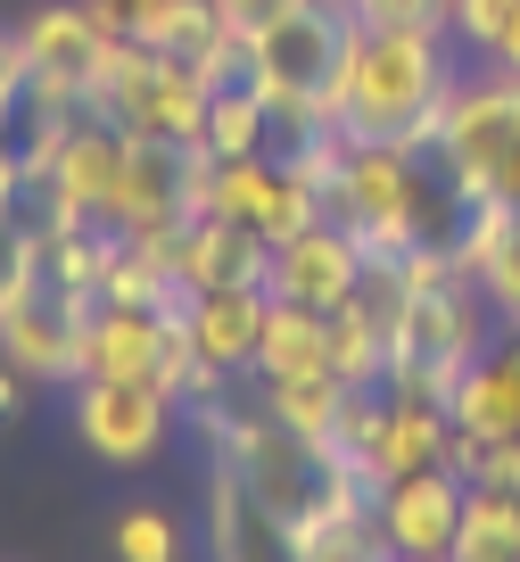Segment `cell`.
I'll use <instances>...</instances> for the list:
<instances>
[{
	"instance_id": "cell-21",
	"label": "cell",
	"mask_w": 520,
	"mask_h": 562,
	"mask_svg": "<svg viewBox=\"0 0 520 562\" xmlns=\"http://www.w3.org/2000/svg\"><path fill=\"white\" fill-rule=\"evenodd\" d=\"M306 372H330V315L273 299L257 339V381H306Z\"/></svg>"
},
{
	"instance_id": "cell-18",
	"label": "cell",
	"mask_w": 520,
	"mask_h": 562,
	"mask_svg": "<svg viewBox=\"0 0 520 562\" xmlns=\"http://www.w3.org/2000/svg\"><path fill=\"white\" fill-rule=\"evenodd\" d=\"M207 554L215 562H306V538L215 463V480H207Z\"/></svg>"
},
{
	"instance_id": "cell-35",
	"label": "cell",
	"mask_w": 520,
	"mask_h": 562,
	"mask_svg": "<svg viewBox=\"0 0 520 562\" xmlns=\"http://www.w3.org/2000/svg\"><path fill=\"white\" fill-rule=\"evenodd\" d=\"M388 562H414V554H388Z\"/></svg>"
},
{
	"instance_id": "cell-32",
	"label": "cell",
	"mask_w": 520,
	"mask_h": 562,
	"mask_svg": "<svg viewBox=\"0 0 520 562\" xmlns=\"http://www.w3.org/2000/svg\"><path fill=\"white\" fill-rule=\"evenodd\" d=\"M91 9H100V18L116 25V34H140V25H149V9H157V0H91Z\"/></svg>"
},
{
	"instance_id": "cell-8",
	"label": "cell",
	"mask_w": 520,
	"mask_h": 562,
	"mask_svg": "<svg viewBox=\"0 0 520 562\" xmlns=\"http://www.w3.org/2000/svg\"><path fill=\"white\" fill-rule=\"evenodd\" d=\"M116 25L91 9V0H50L18 25L25 50V83H34V108H91L108 83V58H116Z\"/></svg>"
},
{
	"instance_id": "cell-33",
	"label": "cell",
	"mask_w": 520,
	"mask_h": 562,
	"mask_svg": "<svg viewBox=\"0 0 520 562\" xmlns=\"http://www.w3.org/2000/svg\"><path fill=\"white\" fill-rule=\"evenodd\" d=\"M487 67H504V75H520V18H512V34H504V50L487 58Z\"/></svg>"
},
{
	"instance_id": "cell-7",
	"label": "cell",
	"mask_w": 520,
	"mask_h": 562,
	"mask_svg": "<svg viewBox=\"0 0 520 562\" xmlns=\"http://www.w3.org/2000/svg\"><path fill=\"white\" fill-rule=\"evenodd\" d=\"M207 175H215V158L199 149V140L133 133L116 207H108V232H124V240H173L191 215H207Z\"/></svg>"
},
{
	"instance_id": "cell-20",
	"label": "cell",
	"mask_w": 520,
	"mask_h": 562,
	"mask_svg": "<svg viewBox=\"0 0 520 562\" xmlns=\"http://www.w3.org/2000/svg\"><path fill=\"white\" fill-rule=\"evenodd\" d=\"M124 42H149V50L199 67L207 83H231V75H240V34L224 25V9H215V0H157L149 25H140V34H124Z\"/></svg>"
},
{
	"instance_id": "cell-4",
	"label": "cell",
	"mask_w": 520,
	"mask_h": 562,
	"mask_svg": "<svg viewBox=\"0 0 520 562\" xmlns=\"http://www.w3.org/2000/svg\"><path fill=\"white\" fill-rule=\"evenodd\" d=\"M347 34H355V18L339 0H297V9H281L273 25H257L240 42L248 91L273 108V133H281L273 149H290L306 133H330V83H339Z\"/></svg>"
},
{
	"instance_id": "cell-12",
	"label": "cell",
	"mask_w": 520,
	"mask_h": 562,
	"mask_svg": "<svg viewBox=\"0 0 520 562\" xmlns=\"http://www.w3.org/2000/svg\"><path fill=\"white\" fill-rule=\"evenodd\" d=\"M264 315H273V290L264 281H240V290H199L191 306H182V339H191V397H224L231 372H257V339H264Z\"/></svg>"
},
{
	"instance_id": "cell-26",
	"label": "cell",
	"mask_w": 520,
	"mask_h": 562,
	"mask_svg": "<svg viewBox=\"0 0 520 562\" xmlns=\"http://www.w3.org/2000/svg\"><path fill=\"white\" fill-rule=\"evenodd\" d=\"M116 554L124 562H182V529L157 505H133V513H116Z\"/></svg>"
},
{
	"instance_id": "cell-6",
	"label": "cell",
	"mask_w": 520,
	"mask_h": 562,
	"mask_svg": "<svg viewBox=\"0 0 520 562\" xmlns=\"http://www.w3.org/2000/svg\"><path fill=\"white\" fill-rule=\"evenodd\" d=\"M438 158L446 175L463 182V199H504L520 207V75L487 67V75H463L438 116Z\"/></svg>"
},
{
	"instance_id": "cell-16",
	"label": "cell",
	"mask_w": 520,
	"mask_h": 562,
	"mask_svg": "<svg viewBox=\"0 0 520 562\" xmlns=\"http://www.w3.org/2000/svg\"><path fill=\"white\" fill-rule=\"evenodd\" d=\"M372 521H381L388 554L414 562H454V538H463V472L454 463H430V472H405L372 496Z\"/></svg>"
},
{
	"instance_id": "cell-30",
	"label": "cell",
	"mask_w": 520,
	"mask_h": 562,
	"mask_svg": "<svg viewBox=\"0 0 520 562\" xmlns=\"http://www.w3.org/2000/svg\"><path fill=\"white\" fill-rule=\"evenodd\" d=\"M215 9H224V25H231V34H257V25H273L281 18V9H297V0H215Z\"/></svg>"
},
{
	"instance_id": "cell-24",
	"label": "cell",
	"mask_w": 520,
	"mask_h": 562,
	"mask_svg": "<svg viewBox=\"0 0 520 562\" xmlns=\"http://www.w3.org/2000/svg\"><path fill=\"white\" fill-rule=\"evenodd\" d=\"M306 562H388V538H381V521H372V505L306 529Z\"/></svg>"
},
{
	"instance_id": "cell-15",
	"label": "cell",
	"mask_w": 520,
	"mask_h": 562,
	"mask_svg": "<svg viewBox=\"0 0 520 562\" xmlns=\"http://www.w3.org/2000/svg\"><path fill=\"white\" fill-rule=\"evenodd\" d=\"M173 389L157 381H83L75 389V430L100 463H149L173 430Z\"/></svg>"
},
{
	"instance_id": "cell-25",
	"label": "cell",
	"mask_w": 520,
	"mask_h": 562,
	"mask_svg": "<svg viewBox=\"0 0 520 562\" xmlns=\"http://www.w3.org/2000/svg\"><path fill=\"white\" fill-rule=\"evenodd\" d=\"M512 18H520V0H446V34L463 42L471 58H496L504 34H512Z\"/></svg>"
},
{
	"instance_id": "cell-13",
	"label": "cell",
	"mask_w": 520,
	"mask_h": 562,
	"mask_svg": "<svg viewBox=\"0 0 520 562\" xmlns=\"http://www.w3.org/2000/svg\"><path fill=\"white\" fill-rule=\"evenodd\" d=\"M364 265H372V248L355 240L339 215H314V224H297L290 240H273V257H264V290H273V299H290V306L330 315V306L355 299Z\"/></svg>"
},
{
	"instance_id": "cell-29",
	"label": "cell",
	"mask_w": 520,
	"mask_h": 562,
	"mask_svg": "<svg viewBox=\"0 0 520 562\" xmlns=\"http://www.w3.org/2000/svg\"><path fill=\"white\" fill-rule=\"evenodd\" d=\"M18 108H34V83H25L18 34H0V124H18Z\"/></svg>"
},
{
	"instance_id": "cell-10",
	"label": "cell",
	"mask_w": 520,
	"mask_h": 562,
	"mask_svg": "<svg viewBox=\"0 0 520 562\" xmlns=\"http://www.w3.org/2000/svg\"><path fill=\"white\" fill-rule=\"evenodd\" d=\"M75 381H157V389H173V397H191L199 364H191V339H182V315L124 306V299H91Z\"/></svg>"
},
{
	"instance_id": "cell-23",
	"label": "cell",
	"mask_w": 520,
	"mask_h": 562,
	"mask_svg": "<svg viewBox=\"0 0 520 562\" xmlns=\"http://www.w3.org/2000/svg\"><path fill=\"white\" fill-rule=\"evenodd\" d=\"M347 397H355V389H347L339 372H306V381H257V405H264V414H281L290 430H306V439H330V447H339Z\"/></svg>"
},
{
	"instance_id": "cell-11",
	"label": "cell",
	"mask_w": 520,
	"mask_h": 562,
	"mask_svg": "<svg viewBox=\"0 0 520 562\" xmlns=\"http://www.w3.org/2000/svg\"><path fill=\"white\" fill-rule=\"evenodd\" d=\"M83 323H91V299L67 290L50 265H34V273L9 290V306H0V364H18L25 381H75V364H83Z\"/></svg>"
},
{
	"instance_id": "cell-17",
	"label": "cell",
	"mask_w": 520,
	"mask_h": 562,
	"mask_svg": "<svg viewBox=\"0 0 520 562\" xmlns=\"http://www.w3.org/2000/svg\"><path fill=\"white\" fill-rule=\"evenodd\" d=\"M264 257H273V240L264 232H248L240 215H191V224L166 240V265L182 290H240V281H264Z\"/></svg>"
},
{
	"instance_id": "cell-14",
	"label": "cell",
	"mask_w": 520,
	"mask_h": 562,
	"mask_svg": "<svg viewBox=\"0 0 520 562\" xmlns=\"http://www.w3.org/2000/svg\"><path fill=\"white\" fill-rule=\"evenodd\" d=\"M207 207H215V215H240V224L264 232V240H290L297 224H314V215H323V191H314V182L297 175L281 149H257V158H215Z\"/></svg>"
},
{
	"instance_id": "cell-9",
	"label": "cell",
	"mask_w": 520,
	"mask_h": 562,
	"mask_svg": "<svg viewBox=\"0 0 520 562\" xmlns=\"http://www.w3.org/2000/svg\"><path fill=\"white\" fill-rule=\"evenodd\" d=\"M207 100L215 83L199 67H182V58L149 50V42H116V58H108V83H100V116L124 124V133H157V140H199V124H207Z\"/></svg>"
},
{
	"instance_id": "cell-28",
	"label": "cell",
	"mask_w": 520,
	"mask_h": 562,
	"mask_svg": "<svg viewBox=\"0 0 520 562\" xmlns=\"http://www.w3.org/2000/svg\"><path fill=\"white\" fill-rule=\"evenodd\" d=\"M355 25H446V0H339Z\"/></svg>"
},
{
	"instance_id": "cell-27",
	"label": "cell",
	"mask_w": 520,
	"mask_h": 562,
	"mask_svg": "<svg viewBox=\"0 0 520 562\" xmlns=\"http://www.w3.org/2000/svg\"><path fill=\"white\" fill-rule=\"evenodd\" d=\"M34 265H42V224H25L18 207H0V306H9V290H18Z\"/></svg>"
},
{
	"instance_id": "cell-34",
	"label": "cell",
	"mask_w": 520,
	"mask_h": 562,
	"mask_svg": "<svg viewBox=\"0 0 520 562\" xmlns=\"http://www.w3.org/2000/svg\"><path fill=\"white\" fill-rule=\"evenodd\" d=\"M18 381H25V372H18V364H9V372H0V422H9V414H18Z\"/></svg>"
},
{
	"instance_id": "cell-3",
	"label": "cell",
	"mask_w": 520,
	"mask_h": 562,
	"mask_svg": "<svg viewBox=\"0 0 520 562\" xmlns=\"http://www.w3.org/2000/svg\"><path fill=\"white\" fill-rule=\"evenodd\" d=\"M446 25H355L330 83V133L339 140H421L438 149V116L454 100Z\"/></svg>"
},
{
	"instance_id": "cell-5",
	"label": "cell",
	"mask_w": 520,
	"mask_h": 562,
	"mask_svg": "<svg viewBox=\"0 0 520 562\" xmlns=\"http://www.w3.org/2000/svg\"><path fill=\"white\" fill-rule=\"evenodd\" d=\"M487 290L454 265L438 281H414V299H405V323H397V348H388V397H430L446 405L454 381L471 372V356L487 348Z\"/></svg>"
},
{
	"instance_id": "cell-22",
	"label": "cell",
	"mask_w": 520,
	"mask_h": 562,
	"mask_svg": "<svg viewBox=\"0 0 520 562\" xmlns=\"http://www.w3.org/2000/svg\"><path fill=\"white\" fill-rule=\"evenodd\" d=\"M273 108L248 91V75H231V83H215L207 100V124H199V149L207 158H257V149H273Z\"/></svg>"
},
{
	"instance_id": "cell-2",
	"label": "cell",
	"mask_w": 520,
	"mask_h": 562,
	"mask_svg": "<svg viewBox=\"0 0 520 562\" xmlns=\"http://www.w3.org/2000/svg\"><path fill=\"white\" fill-rule=\"evenodd\" d=\"M323 215H339L372 257H414V248L463 240L471 199L446 175V158L421 140H347L339 166H330Z\"/></svg>"
},
{
	"instance_id": "cell-1",
	"label": "cell",
	"mask_w": 520,
	"mask_h": 562,
	"mask_svg": "<svg viewBox=\"0 0 520 562\" xmlns=\"http://www.w3.org/2000/svg\"><path fill=\"white\" fill-rule=\"evenodd\" d=\"M191 422L207 430L215 463H224V472L240 480L248 496H264V505H273L281 521L297 529V538H306V529H323V521H339V513H364V505H372L364 472H355L339 447H330V439H306V430H290V422L264 414L257 397H248V405L199 397Z\"/></svg>"
},
{
	"instance_id": "cell-31",
	"label": "cell",
	"mask_w": 520,
	"mask_h": 562,
	"mask_svg": "<svg viewBox=\"0 0 520 562\" xmlns=\"http://www.w3.org/2000/svg\"><path fill=\"white\" fill-rule=\"evenodd\" d=\"M18 191H25V140L18 124H0V207H18Z\"/></svg>"
},
{
	"instance_id": "cell-19",
	"label": "cell",
	"mask_w": 520,
	"mask_h": 562,
	"mask_svg": "<svg viewBox=\"0 0 520 562\" xmlns=\"http://www.w3.org/2000/svg\"><path fill=\"white\" fill-rule=\"evenodd\" d=\"M454 430L471 439H520V331H496L446 397Z\"/></svg>"
}]
</instances>
